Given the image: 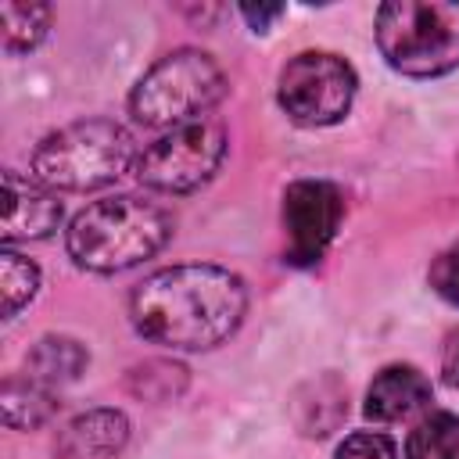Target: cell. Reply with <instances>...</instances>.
Here are the masks:
<instances>
[{
	"instance_id": "6da1fadb",
	"label": "cell",
	"mask_w": 459,
	"mask_h": 459,
	"mask_svg": "<svg viewBox=\"0 0 459 459\" xmlns=\"http://www.w3.org/2000/svg\"><path fill=\"white\" fill-rule=\"evenodd\" d=\"M247 287L222 265H172L151 273L129 294V319L140 337L204 351L222 344L244 319Z\"/></svg>"
},
{
	"instance_id": "7a4b0ae2",
	"label": "cell",
	"mask_w": 459,
	"mask_h": 459,
	"mask_svg": "<svg viewBox=\"0 0 459 459\" xmlns=\"http://www.w3.org/2000/svg\"><path fill=\"white\" fill-rule=\"evenodd\" d=\"M172 233V219L161 204L118 194L86 204L68 226V255L90 273H122L158 255Z\"/></svg>"
},
{
	"instance_id": "3957f363",
	"label": "cell",
	"mask_w": 459,
	"mask_h": 459,
	"mask_svg": "<svg viewBox=\"0 0 459 459\" xmlns=\"http://www.w3.org/2000/svg\"><path fill=\"white\" fill-rule=\"evenodd\" d=\"M136 165V140L111 118L61 126L32 151V179L50 190H97Z\"/></svg>"
},
{
	"instance_id": "277c9868",
	"label": "cell",
	"mask_w": 459,
	"mask_h": 459,
	"mask_svg": "<svg viewBox=\"0 0 459 459\" xmlns=\"http://www.w3.org/2000/svg\"><path fill=\"white\" fill-rule=\"evenodd\" d=\"M377 47L384 61L412 79L459 68V4L391 0L377 7Z\"/></svg>"
},
{
	"instance_id": "5b68a950",
	"label": "cell",
	"mask_w": 459,
	"mask_h": 459,
	"mask_svg": "<svg viewBox=\"0 0 459 459\" xmlns=\"http://www.w3.org/2000/svg\"><path fill=\"white\" fill-rule=\"evenodd\" d=\"M226 90L230 86L222 68L204 50L183 47L165 54L140 75V82L129 93V111L140 126L176 129L201 118L208 108H215L226 97Z\"/></svg>"
},
{
	"instance_id": "8992f818",
	"label": "cell",
	"mask_w": 459,
	"mask_h": 459,
	"mask_svg": "<svg viewBox=\"0 0 459 459\" xmlns=\"http://www.w3.org/2000/svg\"><path fill=\"white\" fill-rule=\"evenodd\" d=\"M226 158V129L212 118H194L169 129L136 158V179L161 194H190L204 186Z\"/></svg>"
},
{
	"instance_id": "52a82bcc",
	"label": "cell",
	"mask_w": 459,
	"mask_h": 459,
	"mask_svg": "<svg viewBox=\"0 0 459 459\" xmlns=\"http://www.w3.org/2000/svg\"><path fill=\"white\" fill-rule=\"evenodd\" d=\"M355 68L326 50L294 54L276 82V100L298 126H333L355 100Z\"/></svg>"
},
{
	"instance_id": "ba28073f",
	"label": "cell",
	"mask_w": 459,
	"mask_h": 459,
	"mask_svg": "<svg viewBox=\"0 0 459 459\" xmlns=\"http://www.w3.org/2000/svg\"><path fill=\"white\" fill-rule=\"evenodd\" d=\"M344 219V197L326 179H298L283 190V230L287 262L316 265L333 244Z\"/></svg>"
},
{
	"instance_id": "9c48e42d",
	"label": "cell",
	"mask_w": 459,
	"mask_h": 459,
	"mask_svg": "<svg viewBox=\"0 0 459 459\" xmlns=\"http://www.w3.org/2000/svg\"><path fill=\"white\" fill-rule=\"evenodd\" d=\"M61 222V201L39 179H25L18 172H4V244L50 237Z\"/></svg>"
},
{
	"instance_id": "30bf717a",
	"label": "cell",
	"mask_w": 459,
	"mask_h": 459,
	"mask_svg": "<svg viewBox=\"0 0 459 459\" xmlns=\"http://www.w3.org/2000/svg\"><path fill=\"white\" fill-rule=\"evenodd\" d=\"M129 441V420L118 409H90L57 434L61 459H115Z\"/></svg>"
},
{
	"instance_id": "8fae6325",
	"label": "cell",
	"mask_w": 459,
	"mask_h": 459,
	"mask_svg": "<svg viewBox=\"0 0 459 459\" xmlns=\"http://www.w3.org/2000/svg\"><path fill=\"white\" fill-rule=\"evenodd\" d=\"M430 405V380L416 366H384L366 391V416L377 423H398Z\"/></svg>"
},
{
	"instance_id": "7c38bea8",
	"label": "cell",
	"mask_w": 459,
	"mask_h": 459,
	"mask_svg": "<svg viewBox=\"0 0 459 459\" xmlns=\"http://www.w3.org/2000/svg\"><path fill=\"white\" fill-rule=\"evenodd\" d=\"M86 362H90V355L75 337H54L50 333V337L36 341V348L29 351V359H25L29 373L25 377H32L36 384L54 391L61 384H72L86 369Z\"/></svg>"
},
{
	"instance_id": "4fadbf2b",
	"label": "cell",
	"mask_w": 459,
	"mask_h": 459,
	"mask_svg": "<svg viewBox=\"0 0 459 459\" xmlns=\"http://www.w3.org/2000/svg\"><path fill=\"white\" fill-rule=\"evenodd\" d=\"M0 405H4V423L25 430V427H39L54 412V394L32 377H7L0 391Z\"/></svg>"
},
{
	"instance_id": "5bb4252c",
	"label": "cell",
	"mask_w": 459,
	"mask_h": 459,
	"mask_svg": "<svg viewBox=\"0 0 459 459\" xmlns=\"http://www.w3.org/2000/svg\"><path fill=\"white\" fill-rule=\"evenodd\" d=\"M405 459H459V416L455 412L423 416L409 430Z\"/></svg>"
},
{
	"instance_id": "9a60e30c",
	"label": "cell",
	"mask_w": 459,
	"mask_h": 459,
	"mask_svg": "<svg viewBox=\"0 0 459 459\" xmlns=\"http://www.w3.org/2000/svg\"><path fill=\"white\" fill-rule=\"evenodd\" d=\"M50 29L47 4H4L0 7V39L7 54H25L43 43Z\"/></svg>"
},
{
	"instance_id": "2e32d148",
	"label": "cell",
	"mask_w": 459,
	"mask_h": 459,
	"mask_svg": "<svg viewBox=\"0 0 459 459\" xmlns=\"http://www.w3.org/2000/svg\"><path fill=\"white\" fill-rule=\"evenodd\" d=\"M39 290V269L32 258H22L18 251H0V312L4 319H14L22 305H29Z\"/></svg>"
},
{
	"instance_id": "e0dca14e",
	"label": "cell",
	"mask_w": 459,
	"mask_h": 459,
	"mask_svg": "<svg viewBox=\"0 0 459 459\" xmlns=\"http://www.w3.org/2000/svg\"><path fill=\"white\" fill-rule=\"evenodd\" d=\"M151 384H161L165 398H176L183 391V384H186V369L176 366V362H143V366H136L133 377H129V391L147 398Z\"/></svg>"
},
{
	"instance_id": "ac0fdd59",
	"label": "cell",
	"mask_w": 459,
	"mask_h": 459,
	"mask_svg": "<svg viewBox=\"0 0 459 459\" xmlns=\"http://www.w3.org/2000/svg\"><path fill=\"white\" fill-rule=\"evenodd\" d=\"M333 459H398V448L380 430H355L337 445Z\"/></svg>"
},
{
	"instance_id": "d6986e66",
	"label": "cell",
	"mask_w": 459,
	"mask_h": 459,
	"mask_svg": "<svg viewBox=\"0 0 459 459\" xmlns=\"http://www.w3.org/2000/svg\"><path fill=\"white\" fill-rule=\"evenodd\" d=\"M430 287L437 298H445L448 305H459V240L448 244L434 262H430V273H427Z\"/></svg>"
},
{
	"instance_id": "ffe728a7",
	"label": "cell",
	"mask_w": 459,
	"mask_h": 459,
	"mask_svg": "<svg viewBox=\"0 0 459 459\" xmlns=\"http://www.w3.org/2000/svg\"><path fill=\"white\" fill-rule=\"evenodd\" d=\"M441 373H445V384L459 387V330H452L445 337V348H441Z\"/></svg>"
},
{
	"instance_id": "44dd1931",
	"label": "cell",
	"mask_w": 459,
	"mask_h": 459,
	"mask_svg": "<svg viewBox=\"0 0 459 459\" xmlns=\"http://www.w3.org/2000/svg\"><path fill=\"white\" fill-rule=\"evenodd\" d=\"M240 14L247 18V25H251V29H265L273 18H280V14H283V7H280V4H258V7L244 4V7H240Z\"/></svg>"
}]
</instances>
